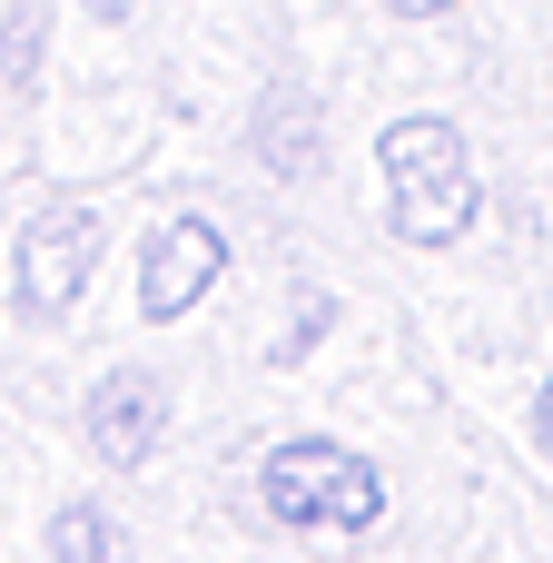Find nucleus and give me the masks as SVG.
I'll list each match as a JSON object with an SVG mask.
<instances>
[{"label": "nucleus", "instance_id": "11", "mask_svg": "<svg viewBox=\"0 0 553 563\" xmlns=\"http://www.w3.org/2000/svg\"><path fill=\"white\" fill-rule=\"evenodd\" d=\"M89 10H99V20H119V10H129V0H89Z\"/></svg>", "mask_w": 553, "mask_h": 563}, {"label": "nucleus", "instance_id": "4", "mask_svg": "<svg viewBox=\"0 0 553 563\" xmlns=\"http://www.w3.org/2000/svg\"><path fill=\"white\" fill-rule=\"evenodd\" d=\"M228 267V247H218V228L208 218H168L158 238H148V267H139V317H188L198 297H208V277Z\"/></svg>", "mask_w": 553, "mask_h": 563}, {"label": "nucleus", "instance_id": "6", "mask_svg": "<svg viewBox=\"0 0 553 563\" xmlns=\"http://www.w3.org/2000/svg\"><path fill=\"white\" fill-rule=\"evenodd\" d=\"M49 554L59 563H129V534H119L99 505H69V515L49 525Z\"/></svg>", "mask_w": 553, "mask_h": 563}, {"label": "nucleus", "instance_id": "10", "mask_svg": "<svg viewBox=\"0 0 553 563\" xmlns=\"http://www.w3.org/2000/svg\"><path fill=\"white\" fill-rule=\"evenodd\" d=\"M534 426H544V455H553V386H544V416H534Z\"/></svg>", "mask_w": 553, "mask_h": 563}, {"label": "nucleus", "instance_id": "8", "mask_svg": "<svg viewBox=\"0 0 553 563\" xmlns=\"http://www.w3.org/2000/svg\"><path fill=\"white\" fill-rule=\"evenodd\" d=\"M30 49H40V20H30V10H20V20H10V30H0V59H10V79H30Z\"/></svg>", "mask_w": 553, "mask_h": 563}, {"label": "nucleus", "instance_id": "3", "mask_svg": "<svg viewBox=\"0 0 553 563\" xmlns=\"http://www.w3.org/2000/svg\"><path fill=\"white\" fill-rule=\"evenodd\" d=\"M89 267H99V218L89 208H40L20 228V307L30 317H59L89 287Z\"/></svg>", "mask_w": 553, "mask_h": 563}, {"label": "nucleus", "instance_id": "2", "mask_svg": "<svg viewBox=\"0 0 553 563\" xmlns=\"http://www.w3.org/2000/svg\"><path fill=\"white\" fill-rule=\"evenodd\" d=\"M257 495H267L277 525H307V534H366L386 515L376 465H356L346 445H277L267 475H257Z\"/></svg>", "mask_w": 553, "mask_h": 563}, {"label": "nucleus", "instance_id": "9", "mask_svg": "<svg viewBox=\"0 0 553 563\" xmlns=\"http://www.w3.org/2000/svg\"><path fill=\"white\" fill-rule=\"evenodd\" d=\"M386 10H406V20H435V10H445V0H386Z\"/></svg>", "mask_w": 553, "mask_h": 563}, {"label": "nucleus", "instance_id": "5", "mask_svg": "<svg viewBox=\"0 0 553 563\" xmlns=\"http://www.w3.org/2000/svg\"><path fill=\"white\" fill-rule=\"evenodd\" d=\"M158 435H168V386L139 376V366H119V376L89 396V445H99V465H148Z\"/></svg>", "mask_w": 553, "mask_h": 563}, {"label": "nucleus", "instance_id": "7", "mask_svg": "<svg viewBox=\"0 0 553 563\" xmlns=\"http://www.w3.org/2000/svg\"><path fill=\"white\" fill-rule=\"evenodd\" d=\"M257 148H267V168H277V178H307V158H317L307 99H277V109H267V129H257Z\"/></svg>", "mask_w": 553, "mask_h": 563}, {"label": "nucleus", "instance_id": "1", "mask_svg": "<svg viewBox=\"0 0 553 563\" xmlns=\"http://www.w3.org/2000/svg\"><path fill=\"white\" fill-rule=\"evenodd\" d=\"M376 158H386L396 228H406L416 247H445V238L475 218V158H465V139H455L445 119H396V129L376 139Z\"/></svg>", "mask_w": 553, "mask_h": 563}]
</instances>
